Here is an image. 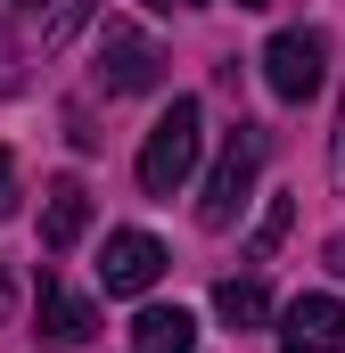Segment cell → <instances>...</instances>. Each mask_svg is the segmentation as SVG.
Masks as SVG:
<instances>
[{"label": "cell", "instance_id": "cell-13", "mask_svg": "<svg viewBox=\"0 0 345 353\" xmlns=\"http://www.w3.org/2000/svg\"><path fill=\"white\" fill-rule=\"evenodd\" d=\"M329 181L345 189V115H337V140H329Z\"/></svg>", "mask_w": 345, "mask_h": 353}, {"label": "cell", "instance_id": "cell-5", "mask_svg": "<svg viewBox=\"0 0 345 353\" xmlns=\"http://www.w3.org/2000/svg\"><path fill=\"white\" fill-rule=\"evenodd\" d=\"M157 271H165V247H157L148 230H115L107 255H99V288H107V296H148Z\"/></svg>", "mask_w": 345, "mask_h": 353}, {"label": "cell", "instance_id": "cell-17", "mask_svg": "<svg viewBox=\"0 0 345 353\" xmlns=\"http://www.w3.org/2000/svg\"><path fill=\"white\" fill-rule=\"evenodd\" d=\"M239 8H263V0H239Z\"/></svg>", "mask_w": 345, "mask_h": 353}, {"label": "cell", "instance_id": "cell-16", "mask_svg": "<svg viewBox=\"0 0 345 353\" xmlns=\"http://www.w3.org/2000/svg\"><path fill=\"white\" fill-rule=\"evenodd\" d=\"M148 8H189V0H148Z\"/></svg>", "mask_w": 345, "mask_h": 353}, {"label": "cell", "instance_id": "cell-12", "mask_svg": "<svg viewBox=\"0 0 345 353\" xmlns=\"http://www.w3.org/2000/svg\"><path fill=\"white\" fill-rule=\"evenodd\" d=\"M17 214V165H8V148H0V222Z\"/></svg>", "mask_w": 345, "mask_h": 353}, {"label": "cell", "instance_id": "cell-9", "mask_svg": "<svg viewBox=\"0 0 345 353\" xmlns=\"http://www.w3.org/2000/svg\"><path fill=\"white\" fill-rule=\"evenodd\" d=\"M189 345H197V321L181 304H148L132 321V353H189Z\"/></svg>", "mask_w": 345, "mask_h": 353}, {"label": "cell", "instance_id": "cell-14", "mask_svg": "<svg viewBox=\"0 0 345 353\" xmlns=\"http://www.w3.org/2000/svg\"><path fill=\"white\" fill-rule=\"evenodd\" d=\"M8 312H17V271L0 263V329H8Z\"/></svg>", "mask_w": 345, "mask_h": 353}, {"label": "cell", "instance_id": "cell-15", "mask_svg": "<svg viewBox=\"0 0 345 353\" xmlns=\"http://www.w3.org/2000/svg\"><path fill=\"white\" fill-rule=\"evenodd\" d=\"M329 271H337V279H345V239H329Z\"/></svg>", "mask_w": 345, "mask_h": 353}, {"label": "cell", "instance_id": "cell-4", "mask_svg": "<svg viewBox=\"0 0 345 353\" xmlns=\"http://www.w3.org/2000/svg\"><path fill=\"white\" fill-rule=\"evenodd\" d=\"M157 74H165V58H157L148 33H132V25H107V33H99V83L115 90V99L157 90Z\"/></svg>", "mask_w": 345, "mask_h": 353}, {"label": "cell", "instance_id": "cell-2", "mask_svg": "<svg viewBox=\"0 0 345 353\" xmlns=\"http://www.w3.org/2000/svg\"><path fill=\"white\" fill-rule=\"evenodd\" d=\"M263 157H271L263 123H239V132L222 140V157H214V173H206V197H197V222H206V230H230V222H239V205H247V189H255Z\"/></svg>", "mask_w": 345, "mask_h": 353}, {"label": "cell", "instance_id": "cell-11", "mask_svg": "<svg viewBox=\"0 0 345 353\" xmlns=\"http://www.w3.org/2000/svg\"><path fill=\"white\" fill-rule=\"evenodd\" d=\"M288 222H296V197H271V205H263V222H255V239H247V263H263V255L288 239Z\"/></svg>", "mask_w": 345, "mask_h": 353}, {"label": "cell", "instance_id": "cell-6", "mask_svg": "<svg viewBox=\"0 0 345 353\" xmlns=\"http://www.w3.org/2000/svg\"><path fill=\"white\" fill-rule=\"evenodd\" d=\"M279 353H345V304L337 296H296L279 312Z\"/></svg>", "mask_w": 345, "mask_h": 353}, {"label": "cell", "instance_id": "cell-1", "mask_svg": "<svg viewBox=\"0 0 345 353\" xmlns=\"http://www.w3.org/2000/svg\"><path fill=\"white\" fill-rule=\"evenodd\" d=\"M197 148H206V107L197 99H172L165 115L148 123V140H140V189L148 197H172L181 181L197 173Z\"/></svg>", "mask_w": 345, "mask_h": 353}, {"label": "cell", "instance_id": "cell-8", "mask_svg": "<svg viewBox=\"0 0 345 353\" xmlns=\"http://www.w3.org/2000/svg\"><path fill=\"white\" fill-rule=\"evenodd\" d=\"M90 329H99V312H90L75 288H58V279L41 271V337H50V345H90Z\"/></svg>", "mask_w": 345, "mask_h": 353}, {"label": "cell", "instance_id": "cell-10", "mask_svg": "<svg viewBox=\"0 0 345 353\" xmlns=\"http://www.w3.org/2000/svg\"><path fill=\"white\" fill-rule=\"evenodd\" d=\"M214 312H222L230 329H255L263 312H271V296H263L255 271H239V279H222V288H214Z\"/></svg>", "mask_w": 345, "mask_h": 353}, {"label": "cell", "instance_id": "cell-7", "mask_svg": "<svg viewBox=\"0 0 345 353\" xmlns=\"http://www.w3.org/2000/svg\"><path fill=\"white\" fill-rule=\"evenodd\" d=\"M83 230H90V189L83 181H50V197H41V247L66 255Z\"/></svg>", "mask_w": 345, "mask_h": 353}, {"label": "cell", "instance_id": "cell-3", "mask_svg": "<svg viewBox=\"0 0 345 353\" xmlns=\"http://www.w3.org/2000/svg\"><path fill=\"white\" fill-rule=\"evenodd\" d=\"M263 83H271V99L304 107L313 90L329 83V41H321L313 25H288V33H271V41H263Z\"/></svg>", "mask_w": 345, "mask_h": 353}]
</instances>
